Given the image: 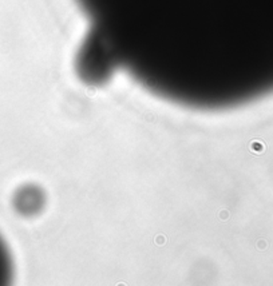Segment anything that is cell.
Wrapping results in <instances>:
<instances>
[{
	"instance_id": "obj_1",
	"label": "cell",
	"mask_w": 273,
	"mask_h": 286,
	"mask_svg": "<svg viewBox=\"0 0 273 286\" xmlns=\"http://www.w3.org/2000/svg\"><path fill=\"white\" fill-rule=\"evenodd\" d=\"M82 1L88 8L91 15L99 22L102 29L111 28L136 12L141 15L146 11L149 17L154 14H159L161 17L165 12L169 11L170 19H173L177 14L181 15L182 20L188 11H190L186 17H190L192 15V22L194 23L198 11H201L198 17H202L203 23L208 19L210 20L213 19L214 28H217V20H222L221 26L226 32L228 20L230 17L229 9L240 4V0H82ZM169 14H166V16ZM166 16H163L159 22H162Z\"/></svg>"
}]
</instances>
